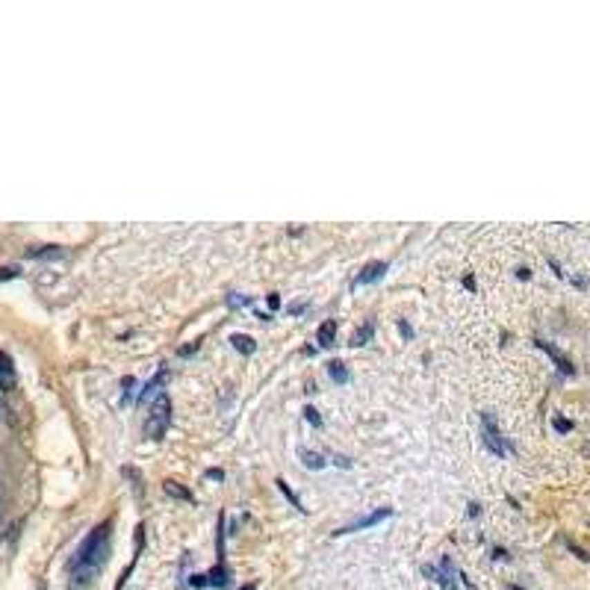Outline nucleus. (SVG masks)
I'll list each match as a JSON object with an SVG mask.
<instances>
[{
  "mask_svg": "<svg viewBox=\"0 0 590 590\" xmlns=\"http://www.w3.org/2000/svg\"><path fill=\"white\" fill-rule=\"evenodd\" d=\"M109 540H113V520H104L101 526H95L89 534L83 537L77 546V552L71 555L68 561V575H71V587H89L97 573L106 567L109 561Z\"/></svg>",
  "mask_w": 590,
  "mask_h": 590,
  "instance_id": "f257e3e1",
  "label": "nucleus"
},
{
  "mask_svg": "<svg viewBox=\"0 0 590 590\" xmlns=\"http://www.w3.org/2000/svg\"><path fill=\"white\" fill-rule=\"evenodd\" d=\"M171 425V399L169 392H157L154 404L148 410V422H145V437L148 440H162Z\"/></svg>",
  "mask_w": 590,
  "mask_h": 590,
  "instance_id": "f03ea898",
  "label": "nucleus"
},
{
  "mask_svg": "<svg viewBox=\"0 0 590 590\" xmlns=\"http://www.w3.org/2000/svg\"><path fill=\"white\" fill-rule=\"evenodd\" d=\"M482 440H484V446L493 455H499V457H505V455H511L513 452V446L502 437V431H499V425H496V417L490 410H484L482 413Z\"/></svg>",
  "mask_w": 590,
  "mask_h": 590,
  "instance_id": "7ed1b4c3",
  "label": "nucleus"
},
{
  "mask_svg": "<svg viewBox=\"0 0 590 590\" xmlns=\"http://www.w3.org/2000/svg\"><path fill=\"white\" fill-rule=\"evenodd\" d=\"M422 573L428 575L431 582L440 584L443 590H455V587H457V578H455V575H457V570H455V564H452L449 555H446V558H443L440 564H437V567L425 564V567H422Z\"/></svg>",
  "mask_w": 590,
  "mask_h": 590,
  "instance_id": "20e7f679",
  "label": "nucleus"
},
{
  "mask_svg": "<svg viewBox=\"0 0 590 590\" xmlns=\"http://www.w3.org/2000/svg\"><path fill=\"white\" fill-rule=\"evenodd\" d=\"M392 517V508H378L375 513H369V517H360L354 522H348V526H343L340 531H334V534H352V531H360V529H372L378 526L381 520H390Z\"/></svg>",
  "mask_w": 590,
  "mask_h": 590,
  "instance_id": "39448f33",
  "label": "nucleus"
},
{
  "mask_svg": "<svg viewBox=\"0 0 590 590\" xmlns=\"http://www.w3.org/2000/svg\"><path fill=\"white\" fill-rule=\"evenodd\" d=\"M384 272H387V263H381V260H372V263H366L363 269H360V275L354 278L352 287H363V283H375L384 278Z\"/></svg>",
  "mask_w": 590,
  "mask_h": 590,
  "instance_id": "423d86ee",
  "label": "nucleus"
},
{
  "mask_svg": "<svg viewBox=\"0 0 590 590\" xmlns=\"http://www.w3.org/2000/svg\"><path fill=\"white\" fill-rule=\"evenodd\" d=\"M15 381H18V375H15L12 360H9V354L0 352V392H3V390H12Z\"/></svg>",
  "mask_w": 590,
  "mask_h": 590,
  "instance_id": "0eeeda50",
  "label": "nucleus"
},
{
  "mask_svg": "<svg viewBox=\"0 0 590 590\" xmlns=\"http://www.w3.org/2000/svg\"><path fill=\"white\" fill-rule=\"evenodd\" d=\"M534 343H537V345L543 348V352H546V354H549V357L555 360V363H558V369H561V372H564V375H573V372H575V369H573V363H570V360H567V357H564L561 352H558V348H552L549 343H543V340H534Z\"/></svg>",
  "mask_w": 590,
  "mask_h": 590,
  "instance_id": "6e6552de",
  "label": "nucleus"
},
{
  "mask_svg": "<svg viewBox=\"0 0 590 590\" xmlns=\"http://www.w3.org/2000/svg\"><path fill=\"white\" fill-rule=\"evenodd\" d=\"M316 343H319L322 348H331L336 343V322L334 319H327L319 325V334H316Z\"/></svg>",
  "mask_w": 590,
  "mask_h": 590,
  "instance_id": "1a4fd4ad",
  "label": "nucleus"
},
{
  "mask_svg": "<svg viewBox=\"0 0 590 590\" xmlns=\"http://www.w3.org/2000/svg\"><path fill=\"white\" fill-rule=\"evenodd\" d=\"M166 378H169V369H166V366H162V369H160V372H157V375H154V378H151V381H148V384H145V390H142V392H139V401H145V399L151 396V392H157V387H162V384H166Z\"/></svg>",
  "mask_w": 590,
  "mask_h": 590,
  "instance_id": "9d476101",
  "label": "nucleus"
},
{
  "mask_svg": "<svg viewBox=\"0 0 590 590\" xmlns=\"http://www.w3.org/2000/svg\"><path fill=\"white\" fill-rule=\"evenodd\" d=\"M298 457H301V464L307 466V469H322L325 466V461H322V455L319 452H310V449H298Z\"/></svg>",
  "mask_w": 590,
  "mask_h": 590,
  "instance_id": "9b49d317",
  "label": "nucleus"
},
{
  "mask_svg": "<svg viewBox=\"0 0 590 590\" xmlns=\"http://www.w3.org/2000/svg\"><path fill=\"white\" fill-rule=\"evenodd\" d=\"M231 343H234L236 352H242V354H254V348H257L254 340H251V336H245V334H234Z\"/></svg>",
  "mask_w": 590,
  "mask_h": 590,
  "instance_id": "f8f14e48",
  "label": "nucleus"
},
{
  "mask_svg": "<svg viewBox=\"0 0 590 590\" xmlns=\"http://www.w3.org/2000/svg\"><path fill=\"white\" fill-rule=\"evenodd\" d=\"M327 375H331L336 384H348V369H345V363H340V360L327 363Z\"/></svg>",
  "mask_w": 590,
  "mask_h": 590,
  "instance_id": "ddd939ff",
  "label": "nucleus"
},
{
  "mask_svg": "<svg viewBox=\"0 0 590 590\" xmlns=\"http://www.w3.org/2000/svg\"><path fill=\"white\" fill-rule=\"evenodd\" d=\"M372 334H375V322H366L360 331L354 334V340H352V345H366L369 340H372Z\"/></svg>",
  "mask_w": 590,
  "mask_h": 590,
  "instance_id": "4468645a",
  "label": "nucleus"
},
{
  "mask_svg": "<svg viewBox=\"0 0 590 590\" xmlns=\"http://www.w3.org/2000/svg\"><path fill=\"white\" fill-rule=\"evenodd\" d=\"M166 493H169V496H174V499H183V502H192V499H195V496L189 493V490H187V487H180L178 482H166Z\"/></svg>",
  "mask_w": 590,
  "mask_h": 590,
  "instance_id": "2eb2a0df",
  "label": "nucleus"
},
{
  "mask_svg": "<svg viewBox=\"0 0 590 590\" xmlns=\"http://www.w3.org/2000/svg\"><path fill=\"white\" fill-rule=\"evenodd\" d=\"M275 484L280 487V493H283V496H287V499L292 502V508H298V511H307V508H304V505H301V499H298V496H295V493H292V490H289V484H287V482H283V478H278V482H275Z\"/></svg>",
  "mask_w": 590,
  "mask_h": 590,
  "instance_id": "dca6fc26",
  "label": "nucleus"
},
{
  "mask_svg": "<svg viewBox=\"0 0 590 590\" xmlns=\"http://www.w3.org/2000/svg\"><path fill=\"white\" fill-rule=\"evenodd\" d=\"M304 419H307L313 428H319V425H322V417H319V410H316V408H304Z\"/></svg>",
  "mask_w": 590,
  "mask_h": 590,
  "instance_id": "f3484780",
  "label": "nucleus"
},
{
  "mask_svg": "<svg viewBox=\"0 0 590 590\" xmlns=\"http://www.w3.org/2000/svg\"><path fill=\"white\" fill-rule=\"evenodd\" d=\"M399 334H401V336H408V340H410V336H413V327H410L408 322H399Z\"/></svg>",
  "mask_w": 590,
  "mask_h": 590,
  "instance_id": "a211bd4d",
  "label": "nucleus"
},
{
  "mask_svg": "<svg viewBox=\"0 0 590 590\" xmlns=\"http://www.w3.org/2000/svg\"><path fill=\"white\" fill-rule=\"evenodd\" d=\"M555 428H558V431L564 434V431H570V428H573V422H567V419H555Z\"/></svg>",
  "mask_w": 590,
  "mask_h": 590,
  "instance_id": "6ab92c4d",
  "label": "nucleus"
},
{
  "mask_svg": "<svg viewBox=\"0 0 590 590\" xmlns=\"http://www.w3.org/2000/svg\"><path fill=\"white\" fill-rule=\"evenodd\" d=\"M207 478H213V482H222L225 473H222V469H207Z\"/></svg>",
  "mask_w": 590,
  "mask_h": 590,
  "instance_id": "aec40b11",
  "label": "nucleus"
},
{
  "mask_svg": "<svg viewBox=\"0 0 590 590\" xmlns=\"http://www.w3.org/2000/svg\"><path fill=\"white\" fill-rule=\"evenodd\" d=\"M189 582H192V587H207V575H192Z\"/></svg>",
  "mask_w": 590,
  "mask_h": 590,
  "instance_id": "412c9836",
  "label": "nucleus"
},
{
  "mask_svg": "<svg viewBox=\"0 0 590 590\" xmlns=\"http://www.w3.org/2000/svg\"><path fill=\"white\" fill-rule=\"evenodd\" d=\"M269 307H272V310L280 307V298H278V295H269Z\"/></svg>",
  "mask_w": 590,
  "mask_h": 590,
  "instance_id": "4be33fe9",
  "label": "nucleus"
},
{
  "mask_svg": "<svg viewBox=\"0 0 590 590\" xmlns=\"http://www.w3.org/2000/svg\"><path fill=\"white\" fill-rule=\"evenodd\" d=\"M192 352H198V343H195V345H187V348H180V354H183V357H189Z\"/></svg>",
  "mask_w": 590,
  "mask_h": 590,
  "instance_id": "5701e85b",
  "label": "nucleus"
},
{
  "mask_svg": "<svg viewBox=\"0 0 590 590\" xmlns=\"http://www.w3.org/2000/svg\"><path fill=\"white\" fill-rule=\"evenodd\" d=\"M464 287H466V289H475V280H473V275H466V278H464Z\"/></svg>",
  "mask_w": 590,
  "mask_h": 590,
  "instance_id": "b1692460",
  "label": "nucleus"
},
{
  "mask_svg": "<svg viewBox=\"0 0 590 590\" xmlns=\"http://www.w3.org/2000/svg\"><path fill=\"white\" fill-rule=\"evenodd\" d=\"M478 513H482V508H478L475 502H473V505H469V517H478Z\"/></svg>",
  "mask_w": 590,
  "mask_h": 590,
  "instance_id": "393cba45",
  "label": "nucleus"
},
{
  "mask_svg": "<svg viewBox=\"0 0 590 590\" xmlns=\"http://www.w3.org/2000/svg\"><path fill=\"white\" fill-rule=\"evenodd\" d=\"M242 590H254V584H245V587H242Z\"/></svg>",
  "mask_w": 590,
  "mask_h": 590,
  "instance_id": "a878e982",
  "label": "nucleus"
},
{
  "mask_svg": "<svg viewBox=\"0 0 590 590\" xmlns=\"http://www.w3.org/2000/svg\"><path fill=\"white\" fill-rule=\"evenodd\" d=\"M511 590H526V587H517V584H513V587H511Z\"/></svg>",
  "mask_w": 590,
  "mask_h": 590,
  "instance_id": "bb28decb",
  "label": "nucleus"
}]
</instances>
